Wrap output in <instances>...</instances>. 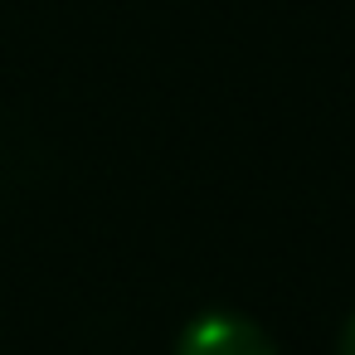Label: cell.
I'll return each instance as SVG.
<instances>
[{
    "label": "cell",
    "instance_id": "cell-1",
    "mask_svg": "<svg viewBox=\"0 0 355 355\" xmlns=\"http://www.w3.org/2000/svg\"><path fill=\"white\" fill-rule=\"evenodd\" d=\"M175 355H282L277 340L239 311H200L175 336Z\"/></svg>",
    "mask_w": 355,
    "mask_h": 355
},
{
    "label": "cell",
    "instance_id": "cell-2",
    "mask_svg": "<svg viewBox=\"0 0 355 355\" xmlns=\"http://www.w3.org/2000/svg\"><path fill=\"white\" fill-rule=\"evenodd\" d=\"M336 355H355V311L345 316V326H340V340H336Z\"/></svg>",
    "mask_w": 355,
    "mask_h": 355
}]
</instances>
